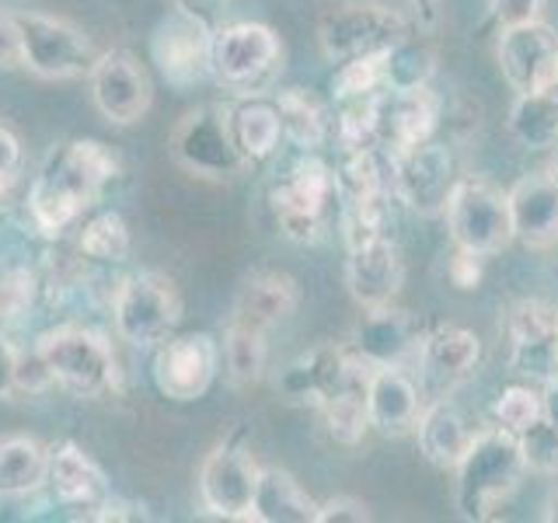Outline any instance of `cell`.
Instances as JSON below:
<instances>
[{
    "mask_svg": "<svg viewBox=\"0 0 558 523\" xmlns=\"http://www.w3.org/2000/svg\"><path fill=\"white\" fill-rule=\"evenodd\" d=\"M119 157L101 139H66L52 147L28 188V220L43 238H60L116 182Z\"/></svg>",
    "mask_w": 558,
    "mask_h": 523,
    "instance_id": "obj_1",
    "label": "cell"
},
{
    "mask_svg": "<svg viewBox=\"0 0 558 523\" xmlns=\"http://www.w3.org/2000/svg\"><path fill=\"white\" fill-rule=\"evenodd\" d=\"M269 203L283 238L296 244H318L339 223V171L318 157V150H301V157L272 182Z\"/></svg>",
    "mask_w": 558,
    "mask_h": 523,
    "instance_id": "obj_2",
    "label": "cell"
},
{
    "mask_svg": "<svg viewBox=\"0 0 558 523\" xmlns=\"http://www.w3.org/2000/svg\"><path fill=\"white\" fill-rule=\"evenodd\" d=\"M458 510L464 520H488L496 516L499 506L510 499L527 464H523V450L517 433L493 426L471 436L464 458L458 461Z\"/></svg>",
    "mask_w": 558,
    "mask_h": 523,
    "instance_id": "obj_3",
    "label": "cell"
},
{
    "mask_svg": "<svg viewBox=\"0 0 558 523\" xmlns=\"http://www.w3.org/2000/svg\"><path fill=\"white\" fill-rule=\"evenodd\" d=\"M35 349L49 363L52 380L74 398H101L119 388V360L112 342L95 328L60 325L39 336Z\"/></svg>",
    "mask_w": 558,
    "mask_h": 523,
    "instance_id": "obj_4",
    "label": "cell"
},
{
    "mask_svg": "<svg viewBox=\"0 0 558 523\" xmlns=\"http://www.w3.org/2000/svg\"><path fill=\"white\" fill-rule=\"evenodd\" d=\"M283 70V42L269 25L231 22L214 32L209 74L234 95H266Z\"/></svg>",
    "mask_w": 558,
    "mask_h": 523,
    "instance_id": "obj_5",
    "label": "cell"
},
{
    "mask_svg": "<svg viewBox=\"0 0 558 523\" xmlns=\"http://www.w3.org/2000/svg\"><path fill=\"white\" fill-rule=\"evenodd\" d=\"M444 217L453 248H468L488 258L513 241L510 196L482 174H458Z\"/></svg>",
    "mask_w": 558,
    "mask_h": 523,
    "instance_id": "obj_6",
    "label": "cell"
},
{
    "mask_svg": "<svg viewBox=\"0 0 558 523\" xmlns=\"http://www.w3.org/2000/svg\"><path fill=\"white\" fill-rule=\"evenodd\" d=\"M182 321V296L165 272L126 276L112 293V325L122 342L133 349H157L174 336Z\"/></svg>",
    "mask_w": 558,
    "mask_h": 523,
    "instance_id": "obj_7",
    "label": "cell"
},
{
    "mask_svg": "<svg viewBox=\"0 0 558 523\" xmlns=\"http://www.w3.org/2000/svg\"><path fill=\"white\" fill-rule=\"evenodd\" d=\"M409 35V17L380 0H342L318 22V46L331 63L366 57V52H388Z\"/></svg>",
    "mask_w": 558,
    "mask_h": 523,
    "instance_id": "obj_8",
    "label": "cell"
},
{
    "mask_svg": "<svg viewBox=\"0 0 558 523\" xmlns=\"http://www.w3.org/2000/svg\"><path fill=\"white\" fill-rule=\"evenodd\" d=\"M17 39H22V66L43 81H74L92 74L101 52L87 39L84 28L57 14L17 11Z\"/></svg>",
    "mask_w": 558,
    "mask_h": 523,
    "instance_id": "obj_9",
    "label": "cell"
},
{
    "mask_svg": "<svg viewBox=\"0 0 558 523\" xmlns=\"http://www.w3.org/2000/svg\"><path fill=\"white\" fill-rule=\"evenodd\" d=\"M171 157L189 174L209 182H234L248 168L241 157L231 126H227V105H199L179 119L171 130Z\"/></svg>",
    "mask_w": 558,
    "mask_h": 523,
    "instance_id": "obj_10",
    "label": "cell"
},
{
    "mask_svg": "<svg viewBox=\"0 0 558 523\" xmlns=\"http://www.w3.org/2000/svg\"><path fill=\"white\" fill-rule=\"evenodd\" d=\"M220 374V342L209 331L171 336L154 349L150 380L168 401H199Z\"/></svg>",
    "mask_w": 558,
    "mask_h": 523,
    "instance_id": "obj_11",
    "label": "cell"
},
{
    "mask_svg": "<svg viewBox=\"0 0 558 523\" xmlns=\"http://www.w3.org/2000/svg\"><path fill=\"white\" fill-rule=\"evenodd\" d=\"M214 32L196 14L171 8L150 35V60L171 87L189 92L203 81H214L209 74V49H214Z\"/></svg>",
    "mask_w": 558,
    "mask_h": 523,
    "instance_id": "obj_12",
    "label": "cell"
},
{
    "mask_svg": "<svg viewBox=\"0 0 558 523\" xmlns=\"http://www.w3.org/2000/svg\"><path fill=\"white\" fill-rule=\"evenodd\" d=\"M458 182L453 154L440 139H423V144L391 150V185L395 199L423 217L444 214V206Z\"/></svg>",
    "mask_w": 558,
    "mask_h": 523,
    "instance_id": "obj_13",
    "label": "cell"
},
{
    "mask_svg": "<svg viewBox=\"0 0 558 523\" xmlns=\"http://www.w3.org/2000/svg\"><path fill=\"white\" fill-rule=\"evenodd\" d=\"M374 366H366L353 349L345 345H318L311 353L296 356L287 363V370L279 374V391L283 398L296 401V405H314L322 409L328 398H336L345 388L366 384Z\"/></svg>",
    "mask_w": 558,
    "mask_h": 523,
    "instance_id": "obj_14",
    "label": "cell"
},
{
    "mask_svg": "<svg viewBox=\"0 0 558 523\" xmlns=\"http://www.w3.org/2000/svg\"><path fill=\"white\" fill-rule=\"evenodd\" d=\"M95 109L112 122V126H133L154 105V81L147 66L126 49H109L95 60L87 74Z\"/></svg>",
    "mask_w": 558,
    "mask_h": 523,
    "instance_id": "obj_15",
    "label": "cell"
},
{
    "mask_svg": "<svg viewBox=\"0 0 558 523\" xmlns=\"http://www.w3.org/2000/svg\"><path fill=\"white\" fill-rule=\"evenodd\" d=\"M262 467L248 447L223 440L206 453L199 467V502L209 516L248 520Z\"/></svg>",
    "mask_w": 558,
    "mask_h": 523,
    "instance_id": "obj_16",
    "label": "cell"
},
{
    "mask_svg": "<svg viewBox=\"0 0 558 523\" xmlns=\"http://www.w3.org/2000/svg\"><path fill=\"white\" fill-rule=\"evenodd\" d=\"M510 370L527 380L558 377V304L520 301L506 311Z\"/></svg>",
    "mask_w": 558,
    "mask_h": 523,
    "instance_id": "obj_17",
    "label": "cell"
},
{
    "mask_svg": "<svg viewBox=\"0 0 558 523\" xmlns=\"http://www.w3.org/2000/svg\"><path fill=\"white\" fill-rule=\"evenodd\" d=\"M499 70L517 95L558 84V32L541 22V17L527 25L502 28Z\"/></svg>",
    "mask_w": 558,
    "mask_h": 523,
    "instance_id": "obj_18",
    "label": "cell"
},
{
    "mask_svg": "<svg viewBox=\"0 0 558 523\" xmlns=\"http://www.w3.org/2000/svg\"><path fill=\"white\" fill-rule=\"evenodd\" d=\"M482 360V342L475 331L458 325H440L429 336H423L418 349V391L423 401L450 398L458 384H464Z\"/></svg>",
    "mask_w": 558,
    "mask_h": 523,
    "instance_id": "obj_19",
    "label": "cell"
},
{
    "mask_svg": "<svg viewBox=\"0 0 558 523\" xmlns=\"http://www.w3.org/2000/svg\"><path fill=\"white\" fill-rule=\"evenodd\" d=\"M374 115H377V144L388 150H405L433 139L440 126V98L429 84L423 87H384L374 95Z\"/></svg>",
    "mask_w": 558,
    "mask_h": 523,
    "instance_id": "obj_20",
    "label": "cell"
},
{
    "mask_svg": "<svg viewBox=\"0 0 558 523\" xmlns=\"http://www.w3.org/2000/svg\"><path fill=\"white\" fill-rule=\"evenodd\" d=\"M349 349L366 366H409L418 360L423 336H418L415 321L395 304L388 307H366L360 325L353 328V342Z\"/></svg>",
    "mask_w": 558,
    "mask_h": 523,
    "instance_id": "obj_21",
    "label": "cell"
},
{
    "mask_svg": "<svg viewBox=\"0 0 558 523\" xmlns=\"http://www.w3.org/2000/svg\"><path fill=\"white\" fill-rule=\"evenodd\" d=\"M345 287L353 293V301L366 307H388L405 279V266H401V252L395 238H377L345 248Z\"/></svg>",
    "mask_w": 558,
    "mask_h": 523,
    "instance_id": "obj_22",
    "label": "cell"
},
{
    "mask_svg": "<svg viewBox=\"0 0 558 523\" xmlns=\"http://www.w3.org/2000/svg\"><path fill=\"white\" fill-rule=\"evenodd\" d=\"M418 380L409 377L405 366H374L366 377V415L371 426L384 436H405L415 429L423 412Z\"/></svg>",
    "mask_w": 558,
    "mask_h": 523,
    "instance_id": "obj_23",
    "label": "cell"
},
{
    "mask_svg": "<svg viewBox=\"0 0 558 523\" xmlns=\"http://www.w3.org/2000/svg\"><path fill=\"white\" fill-rule=\"evenodd\" d=\"M510 196L513 217V241L523 248L545 252L558 244V182L551 174H523V179L506 192Z\"/></svg>",
    "mask_w": 558,
    "mask_h": 523,
    "instance_id": "obj_24",
    "label": "cell"
},
{
    "mask_svg": "<svg viewBox=\"0 0 558 523\" xmlns=\"http://www.w3.org/2000/svg\"><path fill=\"white\" fill-rule=\"evenodd\" d=\"M46 488L63 510H87V513L109 496L105 471L70 440L49 447V453H46Z\"/></svg>",
    "mask_w": 558,
    "mask_h": 523,
    "instance_id": "obj_25",
    "label": "cell"
},
{
    "mask_svg": "<svg viewBox=\"0 0 558 523\" xmlns=\"http://www.w3.org/2000/svg\"><path fill=\"white\" fill-rule=\"evenodd\" d=\"M296 301H301V290H296L293 276L279 272V269H258L244 279V287L234 301L231 321L269 331L272 325L290 318V314L296 311Z\"/></svg>",
    "mask_w": 558,
    "mask_h": 523,
    "instance_id": "obj_26",
    "label": "cell"
},
{
    "mask_svg": "<svg viewBox=\"0 0 558 523\" xmlns=\"http://www.w3.org/2000/svg\"><path fill=\"white\" fill-rule=\"evenodd\" d=\"M415 440H418V453L436 464V467H458V461L464 458V450L471 443V433L464 415L450 405V398H436L426 401L423 412H418V423H415Z\"/></svg>",
    "mask_w": 558,
    "mask_h": 523,
    "instance_id": "obj_27",
    "label": "cell"
},
{
    "mask_svg": "<svg viewBox=\"0 0 558 523\" xmlns=\"http://www.w3.org/2000/svg\"><path fill=\"white\" fill-rule=\"evenodd\" d=\"M227 126L248 165L266 161L276 154L279 139H283V126H279V109L272 98L262 95H244L234 105H227Z\"/></svg>",
    "mask_w": 558,
    "mask_h": 523,
    "instance_id": "obj_28",
    "label": "cell"
},
{
    "mask_svg": "<svg viewBox=\"0 0 558 523\" xmlns=\"http://www.w3.org/2000/svg\"><path fill=\"white\" fill-rule=\"evenodd\" d=\"M272 101L279 109L283 139H290L296 150H322L331 144V119H336V112L314 92H307V87H283V92H276Z\"/></svg>",
    "mask_w": 558,
    "mask_h": 523,
    "instance_id": "obj_29",
    "label": "cell"
},
{
    "mask_svg": "<svg viewBox=\"0 0 558 523\" xmlns=\"http://www.w3.org/2000/svg\"><path fill=\"white\" fill-rule=\"evenodd\" d=\"M314 516H318V502L304 492L301 482H296L290 471L262 467L248 520H255V523H314Z\"/></svg>",
    "mask_w": 558,
    "mask_h": 523,
    "instance_id": "obj_30",
    "label": "cell"
},
{
    "mask_svg": "<svg viewBox=\"0 0 558 523\" xmlns=\"http://www.w3.org/2000/svg\"><path fill=\"white\" fill-rule=\"evenodd\" d=\"M510 133L531 150L558 147V84L517 95L510 109Z\"/></svg>",
    "mask_w": 558,
    "mask_h": 523,
    "instance_id": "obj_31",
    "label": "cell"
},
{
    "mask_svg": "<svg viewBox=\"0 0 558 523\" xmlns=\"http://www.w3.org/2000/svg\"><path fill=\"white\" fill-rule=\"evenodd\" d=\"M46 453L32 436H4L0 440V496H28L46 485Z\"/></svg>",
    "mask_w": 558,
    "mask_h": 523,
    "instance_id": "obj_32",
    "label": "cell"
},
{
    "mask_svg": "<svg viewBox=\"0 0 558 523\" xmlns=\"http://www.w3.org/2000/svg\"><path fill=\"white\" fill-rule=\"evenodd\" d=\"M395 192H366V196H345L339 209V231L345 248L391 238L395 227Z\"/></svg>",
    "mask_w": 558,
    "mask_h": 523,
    "instance_id": "obj_33",
    "label": "cell"
},
{
    "mask_svg": "<svg viewBox=\"0 0 558 523\" xmlns=\"http://www.w3.org/2000/svg\"><path fill=\"white\" fill-rule=\"evenodd\" d=\"M130 227L116 209H101V214L87 217L81 223L77 234V252L87 262H98V266H119V262L130 258Z\"/></svg>",
    "mask_w": 558,
    "mask_h": 523,
    "instance_id": "obj_34",
    "label": "cell"
},
{
    "mask_svg": "<svg viewBox=\"0 0 558 523\" xmlns=\"http://www.w3.org/2000/svg\"><path fill=\"white\" fill-rule=\"evenodd\" d=\"M223 366L238 388L258 384L266 374V331H258L252 325L227 321L223 328Z\"/></svg>",
    "mask_w": 558,
    "mask_h": 523,
    "instance_id": "obj_35",
    "label": "cell"
},
{
    "mask_svg": "<svg viewBox=\"0 0 558 523\" xmlns=\"http://www.w3.org/2000/svg\"><path fill=\"white\" fill-rule=\"evenodd\" d=\"M325 418V429L336 443L353 447L360 443L366 429H371V415H366V384H356V388H345L336 398H328L318 409Z\"/></svg>",
    "mask_w": 558,
    "mask_h": 523,
    "instance_id": "obj_36",
    "label": "cell"
},
{
    "mask_svg": "<svg viewBox=\"0 0 558 523\" xmlns=\"http://www.w3.org/2000/svg\"><path fill=\"white\" fill-rule=\"evenodd\" d=\"M436 70V52L418 42L415 35L401 39L384 52V87H395V92H405V87H423L429 84Z\"/></svg>",
    "mask_w": 558,
    "mask_h": 523,
    "instance_id": "obj_37",
    "label": "cell"
},
{
    "mask_svg": "<svg viewBox=\"0 0 558 523\" xmlns=\"http://www.w3.org/2000/svg\"><path fill=\"white\" fill-rule=\"evenodd\" d=\"M331 101H353L371 98L384 92V52H366V57L342 60L339 70L331 74Z\"/></svg>",
    "mask_w": 558,
    "mask_h": 523,
    "instance_id": "obj_38",
    "label": "cell"
},
{
    "mask_svg": "<svg viewBox=\"0 0 558 523\" xmlns=\"http://www.w3.org/2000/svg\"><path fill=\"white\" fill-rule=\"evenodd\" d=\"M43 283L28 266H11L0 269V328L14 325L32 311L35 296H39Z\"/></svg>",
    "mask_w": 558,
    "mask_h": 523,
    "instance_id": "obj_39",
    "label": "cell"
},
{
    "mask_svg": "<svg viewBox=\"0 0 558 523\" xmlns=\"http://www.w3.org/2000/svg\"><path fill=\"white\" fill-rule=\"evenodd\" d=\"M493 418L496 426L510 429V433H523L531 423L541 418V394L527 384H513V388H502V394L493 401Z\"/></svg>",
    "mask_w": 558,
    "mask_h": 523,
    "instance_id": "obj_40",
    "label": "cell"
},
{
    "mask_svg": "<svg viewBox=\"0 0 558 523\" xmlns=\"http://www.w3.org/2000/svg\"><path fill=\"white\" fill-rule=\"evenodd\" d=\"M523 464L537 475H558V426H551L548 418H537L523 433H517Z\"/></svg>",
    "mask_w": 558,
    "mask_h": 523,
    "instance_id": "obj_41",
    "label": "cell"
},
{
    "mask_svg": "<svg viewBox=\"0 0 558 523\" xmlns=\"http://www.w3.org/2000/svg\"><path fill=\"white\" fill-rule=\"evenodd\" d=\"M14 388L17 391H28V394H43L49 388H57V380H52V370L49 363L43 360L39 349H28V353H22L17 349V374H14Z\"/></svg>",
    "mask_w": 558,
    "mask_h": 523,
    "instance_id": "obj_42",
    "label": "cell"
},
{
    "mask_svg": "<svg viewBox=\"0 0 558 523\" xmlns=\"http://www.w3.org/2000/svg\"><path fill=\"white\" fill-rule=\"evenodd\" d=\"M17 174H22V139L0 119V199L17 185Z\"/></svg>",
    "mask_w": 558,
    "mask_h": 523,
    "instance_id": "obj_43",
    "label": "cell"
},
{
    "mask_svg": "<svg viewBox=\"0 0 558 523\" xmlns=\"http://www.w3.org/2000/svg\"><path fill=\"white\" fill-rule=\"evenodd\" d=\"M371 520V506L356 496H336L328 502H318V516L314 523H366Z\"/></svg>",
    "mask_w": 558,
    "mask_h": 523,
    "instance_id": "obj_44",
    "label": "cell"
},
{
    "mask_svg": "<svg viewBox=\"0 0 558 523\" xmlns=\"http://www.w3.org/2000/svg\"><path fill=\"white\" fill-rule=\"evenodd\" d=\"M482 262H485V255H475V252H468V248H453V255L447 262L450 283L458 287V290H475L482 283Z\"/></svg>",
    "mask_w": 558,
    "mask_h": 523,
    "instance_id": "obj_45",
    "label": "cell"
},
{
    "mask_svg": "<svg viewBox=\"0 0 558 523\" xmlns=\"http://www.w3.org/2000/svg\"><path fill=\"white\" fill-rule=\"evenodd\" d=\"M488 4H493V14L502 28L537 22L541 11H545V0H488Z\"/></svg>",
    "mask_w": 558,
    "mask_h": 523,
    "instance_id": "obj_46",
    "label": "cell"
},
{
    "mask_svg": "<svg viewBox=\"0 0 558 523\" xmlns=\"http://www.w3.org/2000/svg\"><path fill=\"white\" fill-rule=\"evenodd\" d=\"M84 520H98V523H109V520H126V523H136V520H150L144 513V506H136L130 499H122V496H105L92 513H87Z\"/></svg>",
    "mask_w": 558,
    "mask_h": 523,
    "instance_id": "obj_47",
    "label": "cell"
},
{
    "mask_svg": "<svg viewBox=\"0 0 558 523\" xmlns=\"http://www.w3.org/2000/svg\"><path fill=\"white\" fill-rule=\"evenodd\" d=\"M22 66V39H17L14 14H0V70Z\"/></svg>",
    "mask_w": 558,
    "mask_h": 523,
    "instance_id": "obj_48",
    "label": "cell"
},
{
    "mask_svg": "<svg viewBox=\"0 0 558 523\" xmlns=\"http://www.w3.org/2000/svg\"><path fill=\"white\" fill-rule=\"evenodd\" d=\"M14 374H17V349L4 336V328H0V398H11L17 391Z\"/></svg>",
    "mask_w": 558,
    "mask_h": 523,
    "instance_id": "obj_49",
    "label": "cell"
},
{
    "mask_svg": "<svg viewBox=\"0 0 558 523\" xmlns=\"http://www.w3.org/2000/svg\"><path fill=\"white\" fill-rule=\"evenodd\" d=\"M223 4L227 0H171V8H179V11H189V14H196L199 22H206L209 28H220L223 22Z\"/></svg>",
    "mask_w": 558,
    "mask_h": 523,
    "instance_id": "obj_50",
    "label": "cell"
},
{
    "mask_svg": "<svg viewBox=\"0 0 558 523\" xmlns=\"http://www.w3.org/2000/svg\"><path fill=\"white\" fill-rule=\"evenodd\" d=\"M541 418H548L551 426H558V377L545 380V391H541Z\"/></svg>",
    "mask_w": 558,
    "mask_h": 523,
    "instance_id": "obj_51",
    "label": "cell"
},
{
    "mask_svg": "<svg viewBox=\"0 0 558 523\" xmlns=\"http://www.w3.org/2000/svg\"><path fill=\"white\" fill-rule=\"evenodd\" d=\"M541 516H545L548 523H558V485L548 492V499H545V513H541Z\"/></svg>",
    "mask_w": 558,
    "mask_h": 523,
    "instance_id": "obj_52",
    "label": "cell"
},
{
    "mask_svg": "<svg viewBox=\"0 0 558 523\" xmlns=\"http://www.w3.org/2000/svg\"><path fill=\"white\" fill-rule=\"evenodd\" d=\"M548 174H551V179L558 182V154L551 157V165H548Z\"/></svg>",
    "mask_w": 558,
    "mask_h": 523,
    "instance_id": "obj_53",
    "label": "cell"
}]
</instances>
